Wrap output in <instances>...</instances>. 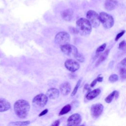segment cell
Masks as SVG:
<instances>
[{
  "instance_id": "cell-1",
  "label": "cell",
  "mask_w": 126,
  "mask_h": 126,
  "mask_svg": "<svg viewBox=\"0 0 126 126\" xmlns=\"http://www.w3.org/2000/svg\"><path fill=\"white\" fill-rule=\"evenodd\" d=\"M30 105L28 101L20 99L16 101L14 104V110L16 115L21 119L26 118L29 114Z\"/></svg>"
},
{
  "instance_id": "cell-2",
  "label": "cell",
  "mask_w": 126,
  "mask_h": 126,
  "mask_svg": "<svg viewBox=\"0 0 126 126\" xmlns=\"http://www.w3.org/2000/svg\"><path fill=\"white\" fill-rule=\"evenodd\" d=\"M77 32L82 36H87L92 31V26L88 20L84 18L79 19L76 22Z\"/></svg>"
},
{
  "instance_id": "cell-3",
  "label": "cell",
  "mask_w": 126,
  "mask_h": 126,
  "mask_svg": "<svg viewBox=\"0 0 126 126\" xmlns=\"http://www.w3.org/2000/svg\"><path fill=\"white\" fill-rule=\"evenodd\" d=\"M100 22L105 29L112 28L114 24V20L112 16L105 12H101L99 14Z\"/></svg>"
},
{
  "instance_id": "cell-4",
  "label": "cell",
  "mask_w": 126,
  "mask_h": 126,
  "mask_svg": "<svg viewBox=\"0 0 126 126\" xmlns=\"http://www.w3.org/2000/svg\"><path fill=\"white\" fill-rule=\"evenodd\" d=\"M86 17L93 28H97L99 26L100 22L99 15L95 11L92 10H89L86 14Z\"/></svg>"
},
{
  "instance_id": "cell-5",
  "label": "cell",
  "mask_w": 126,
  "mask_h": 126,
  "mask_svg": "<svg viewBox=\"0 0 126 126\" xmlns=\"http://www.w3.org/2000/svg\"><path fill=\"white\" fill-rule=\"evenodd\" d=\"M70 35L67 32H61L56 35L55 37V41L57 44L62 46L68 44L70 41Z\"/></svg>"
},
{
  "instance_id": "cell-6",
  "label": "cell",
  "mask_w": 126,
  "mask_h": 126,
  "mask_svg": "<svg viewBox=\"0 0 126 126\" xmlns=\"http://www.w3.org/2000/svg\"><path fill=\"white\" fill-rule=\"evenodd\" d=\"M48 100V98L46 94H40L34 97L32 100V103L34 106L42 108L47 104Z\"/></svg>"
},
{
  "instance_id": "cell-7",
  "label": "cell",
  "mask_w": 126,
  "mask_h": 126,
  "mask_svg": "<svg viewBox=\"0 0 126 126\" xmlns=\"http://www.w3.org/2000/svg\"><path fill=\"white\" fill-rule=\"evenodd\" d=\"M61 50L63 53L68 56L74 57L78 53L77 48L71 44H66L61 46Z\"/></svg>"
},
{
  "instance_id": "cell-8",
  "label": "cell",
  "mask_w": 126,
  "mask_h": 126,
  "mask_svg": "<svg viewBox=\"0 0 126 126\" xmlns=\"http://www.w3.org/2000/svg\"><path fill=\"white\" fill-rule=\"evenodd\" d=\"M103 105L99 103L93 104L91 108V113L94 118L99 117L103 112Z\"/></svg>"
},
{
  "instance_id": "cell-9",
  "label": "cell",
  "mask_w": 126,
  "mask_h": 126,
  "mask_svg": "<svg viewBox=\"0 0 126 126\" xmlns=\"http://www.w3.org/2000/svg\"><path fill=\"white\" fill-rule=\"evenodd\" d=\"M64 66L69 71L71 72H75L79 68L80 64L75 60L68 59L65 62Z\"/></svg>"
},
{
  "instance_id": "cell-10",
  "label": "cell",
  "mask_w": 126,
  "mask_h": 126,
  "mask_svg": "<svg viewBox=\"0 0 126 126\" xmlns=\"http://www.w3.org/2000/svg\"><path fill=\"white\" fill-rule=\"evenodd\" d=\"M82 121L81 116L78 113H75L69 117L67 120V125L74 126L79 125Z\"/></svg>"
},
{
  "instance_id": "cell-11",
  "label": "cell",
  "mask_w": 126,
  "mask_h": 126,
  "mask_svg": "<svg viewBox=\"0 0 126 126\" xmlns=\"http://www.w3.org/2000/svg\"><path fill=\"white\" fill-rule=\"evenodd\" d=\"M60 94L59 91L54 88H50L46 92V96L48 97V98L51 99H55L57 98Z\"/></svg>"
},
{
  "instance_id": "cell-12",
  "label": "cell",
  "mask_w": 126,
  "mask_h": 126,
  "mask_svg": "<svg viewBox=\"0 0 126 126\" xmlns=\"http://www.w3.org/2000/svg\"><path fill=\"white\" fill-rule=\"evenodd\" d=\"M60 90L62 94L66 95L69 94L71 91V86L68 82H65L62 83L60 86Z\"/></svg>"
},
{
  "instance_id": "cell-13",
  "label": "cell",
  "mask_w": 126,
  "mask_h": 126,
  "mask_svg": "<svg viewBox=\"0 0 126 126\" xmlns=\"http://www.w3.org/2000/svg\"><path fill=\"white\" fill-rule=\"evenodd\" d=\"M117 5L118 1L116 0H106L104 3L105 8L108 11L114 9Z\"/></svg>"
},
{
  "instance_id": "cell-14",
  "label": "cell",
  "mask_w": 126,
  "mask_h": 126,
  "mask_svg": "<svg viewBox=\"0 0 126 126\" xmlns=\"http://www.w3.org/2000/svg\"><path fill=\"white\" fill-rule=\"evenodd\" d=\"M11 107L10 103L4 98H0V112L6 111Z\"/></svg>"
},
{
  "instance_id": "cell-15",
  "label": "cell",
  "mask_w": 126,
  "mask_h": 126,
  "mask_svg": "<svg viewBox=\"0 0 126 126\" xmlns=\"http://www.w3.org/2000/svg\"><path fill=\"white\" fill-rule=\"evenodd\" d=\"M73 11L71 9H67L63 11L62 13V18L66 21H70L73 16Z\"/></svg>"
},
{
  "instance_id": "cell-16",
  "label": "cell",
  "mask_w": 126,
  "mask_h": 126,
  "mask_svg": "<svg viewBox=\"0 0 126 126\" xmlns=\"http://www.w3.org/2000/svg\"><path fill=\"white\" fill-rule=\"evenodd\" d=\"M126 58H124L120 63V74L121 77L123 79H125L126 76Z\"/></svg>"
},
{
  "instance_id": "cell-17",
  "label": "cell",
  "mask_w": 126,
  "mask_h": 126,
  "mask_svg": "<svg viewBox=\"0 0 126 126\" xmlns=\"http://www.w3.org/2000/svg\"><path fill=\"white\" fill-rule=\"evenodd\" d=\"M101 92V91L99 89H95L92 91H90L86 95V98L88 100H92L97 96H98Z\"/></svg>"
},
{
  "instance_id": "cell-18",
  "label": "cell",
  "mask_w": 126,
  "mask_h": 126,
  "mask_svg": "<svg viewBox=\"0 0 126 126\" xmlns=\"http://www.w3.org/2000/svg\"><path fill=\"white\" fill-rule=\"evenodd\" d=\"M109 52V50H107L103 53L101 54L99 58L98 59V60H97V61L96 62V63H95V66H96L99 65L102 62H103L104 61H105L106 60V59L108 57Z\"/></svg>"
},
{
  "instance_id": "cell-19",
  "label": "cell",
  "mask_w": 126,
  "mask_h": 126,
  "mask_svg": "<svg viewBox=\"0 0 126 126\" xmlns=\"http://www.w3.org/2000/svg\"><path fill=\"white\" fill-rule=\"evenodd\" d=\"M71 109V106L70 104H67L65 105L61 110L59 113V115H63L67 113Z\"/></svg>"
},
{
  "instance_id": "cell-20",
  "label": "cell",
  "mask_w": 126,
  "mask_h": 126,
  "mask_svg": "<svg viewBox=\"0 0 126 126\" xmlns=\"http://www.w3.org/2000/svg\"><path fill=\"white\" fill-rule=\"evenodd\" d=\"M30 124V121H23V122H11L9 124L10 126H25L28 125Z\"/></svg>"
},
{
  "instance_id": "cell-21",
  "label": "cell",
  "mask_w": 126,
  "mask_h": 126,
  "mask_svg": "<svg viewBox=\"0 0 126 126\" xmlns=\"http://www.w3.org/2000/svg\"><path fill=\"white\" fill-rule=\"evenodd\" d=\"M116 91H114L113 92H112L110 94H109L105 98V101L106 103H110L112 100L113 99L114 97H115V94H116Z\"/></svg>"
},
{
  "instance_id": "cell-22",
  "label": "cell",
  "mask_w": 126,
  "mask_h": 126,
  "mask_svg": "<svg viewBox=\"0 0 126 126\" xmlns=\"http://www.w3.org/2000/svg\"><path fill=\"white\" fill-rule=\"evenodd\" d=\"M81 80H82V79H80L78 81V82H77V83L76 86H75V88H74V89H73V91H72V93H71V96H74V95L76 94V93H77V91H78V88H79V86H80V84H81Z\"/></svg>"
},
{
  "instance_id": "cell-23",
  "label": "cell",
  "mask_w": 126,
  "mask_h": 126,
  "mask_svg": "<svg viewBox=\"0 0 126 126\" xmlns=\"http://www.w3.org/2000/svg\"><path fill=\"white\" fill-rule=\"evenodd\" d=\"M106 47V43H104L103 44L99 46L96 50V54H99L101 52L103 51Z\"/></svg>"
},
{
  "instance_id": "cell-24",
  "label": "cell",
  "mask_w": 126,
  "mask_h": 126,
  "mask_svg": "<svg viewBox=\"0 0 126 126\" xmlns=\"http://www.w3.org/2000/svg\"><path fill=\"white\" fill-rule=\"evenodd\" d=\"M75 58L76 59L77 61H78L79 62L83 63L85 61V58L83 55H82L80 53H78L74 56Z\"/></svg>"
},
{
  "instance_id": "cell-25",
  "label": "cell",
  "mask_w": 126,
  "mask_h": 126,
  "mask_svg": "<svg viewBox=\"0 0 126 126\" xmlns=\"http://www.w3.org/2000/svg\"><path fill=\"white\" fill-rule=\"evenodd\" d=\"M118 76L116 74H113L109 77V81L111 83H114L118 80Z\"/></svg>"
},
{
  "instance_id": "cell-26",
  "label": "cell",
  "mask_w": 126,
  "mask_h": 126,
  "mask_svg": "<svg viewBox=\"0 0 126 126\" xmlns=\"http://www.w3.org/2000/svg\"><path fill=\"white\" fill-rule=\"evenodd\" d=\"M125 31L124 30V31H121V32H119V33H118V34H117V35H116V38H115V40H116V41H118V39H119L121 37H122V36L124 35V34L125 33Z\"/></svg>"
},
{
  "instance_id": "cell-27",
  "label": "cell",
  "mask_w": 126,
  "mask_h": 126,
  "mask_svg": "<svg viewBox=\"0 0 126 126\" xmlns=\"http://www.w3.org/2000/svg\"><path fill=\"white\" fill-rule=\"evenodd\" d=\"M125 46H126V42L125 40H123L119 43V49H123L124 48H125Z\"/></svg>"
},
{
  "instance_id": "cell-28",
  "label": "cell",
  "mask_w": 126,
  "mask_h": 126,
  "mask_svg": "<svg viewBox=\"0 0 126 126\" xmlns=\"http://www.w3.org/2000/svg\"><path fill=\"white\" fill-rule=\"evenodd\" d=\"M48 109H44L43 111H42L39 114V115L38 116H39V117L45 115V114L48 112Z\"/></svg>"
},
{
  "instance_id": "cell-29",
  "label": "cell",
  "mask_w": 126,
  "mask_h": 126,
  "mask_svg": "<svg viewBox=\"0 0 126 126\" xmlns=\"http://www.w3.org/2000/svg\"><path fill=\"white\" fill-rule=\"evenodd\" d=\"M60 122L59 120H56L55 121V122H53V123L51 125V126H58L60 125Z\"/></svg>"
},
{
  "instance_id": "cell-30",
  "label": "cell",
  "mask_w": 126,
  "mask_h": 126,
  "mask_svg": "<svg viewBox=\"0 0 126 126\" xmlns=\"http://www.w3.org/2000/svg\"><path fill=\"white\" fill-rule=\"evenodd\" d=\"M97 82V79H96H96H95L94 80H93V81L91 83V85H90V87H94V86H95V85L96 84V83Z\"/></svg>"
},
{
  "instance_id": "cell-31",
  "label": "cell",
  "mask_w": 126,
  "mask_h": 126,
  "mask_svg": "<svg viewBox=\"0 0 126 126\" xmlns=\"http://www.w3.org/2000/svg\"><path fill=\"white\" fill-rule=\"evenodd\" d=\"M96 79H97V82H102V80H103V77H101L100 76H98L97 78H96Z\"/></svg>"
},
{
  "instance_id": "cell-32",
  "label": "cell",
  "mask_w": 126,
  "mask_h": 126,
  "mask_svg": "<svg viewBox=\"0 0 126 126\" xmlns=\"http://www.w3.org/2000/svg\"><path fill=\"white\" fill-rule=\"evenodd\" d=\"M85 89H86L87 90L90 91V86L88 84H86L85 86Z\"/></svg>"
}]
</instances>
